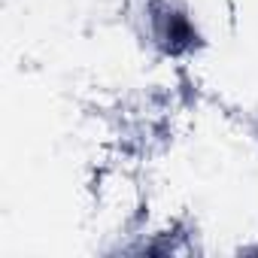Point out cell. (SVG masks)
<instances>
[{"instance_id": "obj_1", "label": "cell", "mask_w": 258, "mask_h": 258, "mask_svg": "<svg viewBox=\"0 0 258 258\" xmlns=\"http://www.w3.org/2000/svg\"><path fill=\"white\" fill-rule=\"evenodd\" d=\"M167 40H170V49L179 52L182 46L191 43V28L185 25L182 16H170V25H167Z\"/></svg>"}]
</instances>
